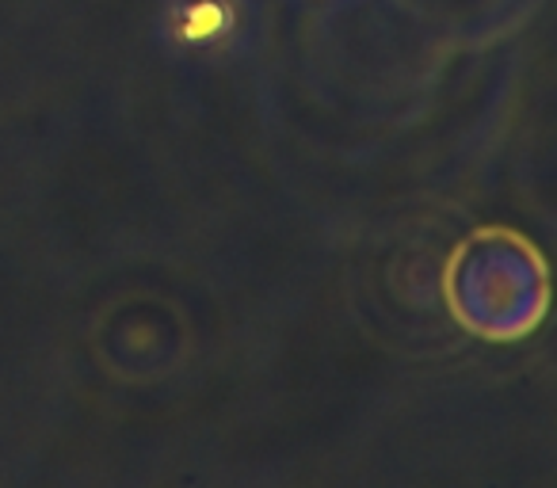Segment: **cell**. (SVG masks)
Wrapping results in <instances>:
<instances>
[{
	"instance_id": "1",
	"label": "cell",
	"mask_w": 557,
	"mask_h": 488,
	"mask_svg": "<svg viewBox=\"0 0 557 488\" xmlns=\"http://www.w3.org/2000/svg\"><path fill=\"white\" fill-rule=\"evenodd\" d=\"M455 305L485 340H516L546 305L542 267L516 240H481L455 272Z\"/></svg>"
},
{
	"instance_id": "2",
	"label": "cell",
	"mask_w": 557,
	"mask_h": 488,
	"mask_svg": "<svg viewBox=\"0 0 557 488\" xmlns=\"http://www.w3.org/2000/svg\"><path fill=\"white\" fill-rule=\"evenodd\" d=\"M260 12L252 0H161L157 42L172 62L222 70L252 54Z\"/></svg>"
}]
</instances>
